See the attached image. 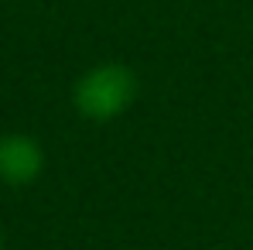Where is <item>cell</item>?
I'll return each mask as SVG.
<instances>
[{
    "instance_id": "6da1fadb",
    "label": "cell",
    "mask_w": 253,
    "mask_h": 250,
    "mask_svg": "<svg viewBox=\"0 0 253 250\" xmlns=\"http://www.w3.org/2000/svg\"><path fill=\"white\" fill-rule=\"evenodd\" d=\"M140 96V76L126 62H99L72 86V106L89 124H113Z\"/></svg>"
},
{
    "instance_id": "7a4b0ae2",
    "label": "cell",
    "mask_w": 253,
    "mask_h": 250,
    "mask_svg": "<svg viewBox=\"0 0 253 250\" xmlns=\"http://www.w3.org/2000/svg\"><path fill=\"white\" fill-rule=\"evenodd\" d=\"M44 171V148L38 137L24 134V130H10L0 134V182L24 189L31 182H38Z\"/></svg>"
},
{
    "instance_id": "3957f363",
    "label": "cell",
    "mask_w": 253,
    "mask_h": 250,
    "mask_svg": "<svg viewBox=\"0 0 253 250\" xmlns=\"http://www.w3.org/2000/svg\"><path fill=\"white\" fill-rule=\"evenodd\" d=\"M0 250H3V226H0Z\"/></svg>"
}]
</instances>
